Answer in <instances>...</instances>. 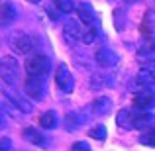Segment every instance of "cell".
Listing matches in <instances>:
<instances>
[{"mask_svg":"<svg viewBox=\"0 0 155 151\" xmlns=\"http://www.w3.org/2000/svg\"><path fill=\"white\" fill-rule=\"evenodd\" d=\"M43 77H34L28 75L26 83H24V90H26V96L31 100H41L43 98Z\"/></svg>","mask_w":155,"mask_h":151,"instance_id":"obj_5","label":"cell"},{"mask_svg":"<svg viewBox=\"0 0 155 151\" xmlns=\"http://www.w3.org/2000/svg\"><path fill=\"white\" fill-rule=\"evenodd\" d=\"M77 16H79V22L87 24V26H92L96 14H94V8L88 2H81L79 6H77Z\"/></svg>","mask_w":155,"mask_h":151,"instance_id":"obj_12","label":"cell"},{"mask_svg":"<svg viewBox=\"0 0 155 151\" xmlns=\"http://www.w3.org/2000/svg\"><path fill=\"white\" fill-rule=\"evenodd\" d=\"M137 80L141 84H147V87L155 84V65H143L137 71Z\"/></svg>","mask_w":155,"mask_h":151,"instance_id":"obj_15","label":"cell"},{"mask_svg":"<svg viewBox=\"0 0 155 151\" xmlns=\"http://www.w3.org/2000/svg\"><path fill=\"white\" fill-rule=\"evenodd\" d=\"M141 57H153L155 55V38H143L141 39V45L137 49Z\"/></svg>","mask_w":155,"mask_h":151,"instance_id":"obj_19","label":"cell"},{"mask_svg":"<svg viewBox=\"0 0 155 151\" xmlns=\"http://www.w3.org/2000/svg\"><path fill=\"white\" fill-rule=\"evenodd\" d=\"M18 75H20L18 61H16L14 57H10V55L2 57V61H0V77H2L4 84H6V87H10V84H16V80H18Z\"/></svg>","mask_w":155,"mask_h":151,"instance_id":"obj_1","label":"cell"},{"mask_svg":"<svg viewBox=\"0 0 155 151\" xmlns=\"http://www.w3.org/2000/svg\"><path fill=\"white\" fill-rule=\"evenodd\" d=\"M71 151H91V145H88L87 141H77L71 147Z\"/></svg>","mask_w":155,"mask_h":151,"instance_id":"obj_26","label":"cell"},{"mask_svg":"<svg viewBox=\"0 0 155 151\" xmlns=\"http://www.w3.org/2000/svg\"><path fill=\"white\" fill-rule=\"evenodd\" d=\"M153 104H155V94L149 88L137 90L136 94H134V106H136L137 110H149V108H153Z\"/></svg>","mask_w":155,"mask_h":151,"instance_id":"obj_9","label":"cell"},{"mask_svg":"<svg viewBox=\"0 0 155 151\" xmlns=\"http://www.w3.org/2000/svg\"><path fill=\"white\" fill-rule=\"evenodd\" d=\"M4 98L10 100L12 104H14L22 114H30V112H34V106H31V102H30V100H26L22 94H18L16 90H10V88H6V90H4Z\"/></svg>","mask_w":155,"mask_h":151,"instance_id":"obj_7","label":"cell"},{"mask_svg":"<svg viewBox=\"0 0 155 151\" xmlns=\"http://www.w3.org/2000/svg\"><path fill=\"white\" fill-rule=\"evenodd\" d=\"M140 31H141L143 38H153V34H155V14L151 10L145 12L143 20H141V26H140Z\"/></svg>","mask_w":155,"mask_h":151,"instance_id":"obj_13","label":"cell"},{"mask_svg":"<svg viewBox=\"0 0 155 151\" xmlns=\"http://www.w3.org/2000/svg\"><path fill=\"white\" fill-rule=\"evenodd\" d=\"M98 38V28H92V26H88V30L83 34V43H87V45H91L94 39Z\"/></svg>","mask_w":155,"mask_h":151,"instance_id":"obj_24","label":"cell"},{"mask_svg":"<svg viewBox=\"0 0 155 151\" xmlns=\"http://www.w3.org/2000/svg\"><path fill=\"white\" fill-rule=\"evenodd\" d=\"M122 18H126L124 12H122L120 8H116V10H114V26H116V30H118V31L124 28V26H122Z\"/></svg>","mask_w":155,"mask_h":151,"instance_id":"obj_25","label":"cell"},{"mask_svg":"<svg viewBox=\"0 0 155 151\" xmlns=\"http://www.w3.org/2000/svg\"><path fill=\"white\" fill-rule=\"evenodd\" d=\"M39 126H41L43 130H53L57 126V116L53 110H47V112H43L41 116H39Z\"/></svg>","mask_w":155,"mask_h":151,"instance_id":"obj_20","label":"cell"},{"mask_svg":"<svg viewBox=\"0 0 155 151\" xmlns=\"http://www.w3.org/2000/svg\"><path fill=\"white\" fill-rule=\"evenodd\" d=\"M28 2H30V4H39L41 0H28Z\"/></svg>","mask_w":155,"mask_h":151,"instance_id":"obj_28","label":"cell"},{"mask_svg":"<svg viewBox=\"0 0 155 151\" xmlns=\"http://www.w3.org/2000/svg\"><path fill=\"white\" fill-rule=\"evenodd\" d=\"M51 69V61L47 55H34L26 61V73L34 77H45Z\"/></svg>","mask_w":155,"mask_h":151,"instance_id":"obj_2","label":"cell"},{"mask_svg":"<svg viewBox=\"0 0 155 151\" xmlns=\"http://www.w3.org/2000/svg\"><path fill=\"white\" fill-rule=\"evenodd\" d=\"M63 122L69 132H77L81 128V124H83V116H79V112H69V114H65Z\"/></svg>","mask_w":155,"mask_h":151,"instance_id":"obj_18","label":"cell"},{"mask_svg":"<svg viewBox=\"0 0 155 151\" xmlns=\"http://www.w3.org/2000/svg\"><path fill=\"white\" fill-rule=\"evenodd\" d=\"M83 34H84V31L81 30L79 22H75V20H71V22H67L63 26V38H65V41H67L69 45L77 43L79 39L83 41Z\"/></svg>","mask_w":155,"mask_h":151,"instance_id":"obj_8","label":"cell"},{"mask_svg":"<svg viewBox=\"0 0 155 151\" xmlns=\"http://www.w3.org/2000/svg\"><path fill=\"white\" fill-rule=\"evenodd\" d=\"M16 14H18V12H16V8L12 6V2L6 0V2L2 4V12H0V24H2L4 28H8L16 20Z\"/></svg>","mask_w":155,"mask_h":151,"instance_id":"obj_16","label":"cell"},{"mask_svg":"<svg viewBox=\"0 0 155 151\" xmlns=\"http://www.w3.org/2000/svg\"><path fill=\"white\" fill-rule=\"evenodd\" d=\"M153 126V114L149 110H134V128L136 130H145Z\"/></svg>","mask_w":155,"mask_h":151,"instance_id":"obj_11","label":"cell"},{"mask_svg":"<svg viewBox=\"0 0 155 151\" xmlns=\"http://www.w3.org/2000/svg\"><path fill=\"white\" fill-rule=\"evenodd\" d=\"M22 136H24L26 141H30L31 145H38V147H41V149H45L47 145H49V143H47V137L43 136L39 130H35V128H26L22 132Z\"/></svg>","mask_w":155,"mask_h":151,"instance_id":"obj_10","label":"cell"},{"mask_svg":"<svg viewBox=\"0 0 155 151\" xmlns=\"http://www.w3.org/2000/svg\"><path fill=\"white\" fill-rule=\"evenodd\" d=\"M51 2L57 6V10H59L61 14H69V12L75 10V4H73V0H51Z\"/></svg>","mask_w":155,"mask_h":151,"instance_id":"obj_22","label":"cell"},{"mask_svg":"<svg viewBox=\"0 0 155 151\" xmlns=\"http://www.w3.org/2000/svg\"><path fill=\"white\" fill-rule=\"evenodd\" d=\"M94 59L96 63L100 65V67L104 69H114L118 63H120V57H118V53L114 49H110V47H98V49L94 51Z\"/></svg>","mask_w":155,"mask_h":151,"instance_id":"obj_6","label":"cell"},{"mask_svg":"<svg viewBox=\"0 0 155 151\" xmlns=\"http://www.w3.org/2000/svg\"><path fill=\"white\" fill-rule=\"evenodd\" d=\"M12 147V141L8 140V137H2V140H0V151H8Z\"/></svg>","mask_w":155,"mask_h":151,"instance_id":"obj_27","label":"cell"},{"mask_svg":"<svg viewBox=\"0 0 155 151\" xmlns=\"http://www.w3.org/2000/svg\"><path fill=\"white\" fill-rule=\"evenodd\" d=\"M116 122H118V126H120V128L132 130L134 128V110H130V108L120 110V112H118V116H116Z\"/></svg>","mask_w":155,"mask_h":151,"instance_id":"obj_17","label":"cell"},{"mask_svg":"<svg viewBox=\"0 0 155 151\" xmlns=\"http://www.w3.org/2000/svg\"><path fill=\"white\" fill-rule=\"evenodd\" d=\"M140 141L141 145H147V147H155V128H151V130H147V132H143L140 136Z\"/></svg>","mask_w":155,"mask_h":151,"instance_id":"obj_21","label":"cell"},{"mask_svg":"<svg viewBox=\"0 0 155 151\" xmlns=\"http://www.w3.org/2000/svg\"><path fill=\"white\" fill-rule=\"evenodd\" d=\"M88 136H91L92 140H96V141H104L106 140V128L102 124H98V126H94V128L88 132Z\"/></svg>","mask_w":155,"mask_h":151,"instance_id":"obj_23","label":"cell"},{"mask_svg":"<svg viewBox=\"0 0 155 151\" xmlns=\"http://www.w3.org/2000/svg\"><path fill=\"white\" fill-rule=\"evenodd\" d=\"M10 47L16 55H28L34 49V38L28 35L26 31H16L10 38Z\"/></svg>","mask_w":155,"mask_h":151,"instance_id":"obj_3","label":"cell"},{"mask_svg":"<svg viewBox=\"0 0 155 151\" xmlns=\"http://www.w3.org/2000/svg\"><path fill=\"white\" fill-rule=\"evenodd\" d=\"M124 2H128V4H134V2H137V0H124Z\"/></svg>","mask_w":155,"mask_h":151,"instance_id":"obj_29","label":"cell"},{"mask_svg":"<svg viewBox=\"0 0 155 151\" xmlns=\"http://www.w3.org/2000/svg\"><path fill=\"white\" fill-rule=\"evenodd\" d=\"M55 84L57 88H59L63 94H69V92H73V88H75V79H73L71 71H69L67 65H59L55 71Z\"/></svg>","mask_w":155,"mask_h":151,"instance_id":"obj_4","label":"cell"},{"mask_svg":"<svg viewBox=\"0 0 155 151\" xmlns=\"http://www.w3.org/2000/svg\"><path fill=\"white\" fill-rule=\"evenodd\" d=\"M91 108L96 116H106V114H110V110H112V100H110L108 96H98V98H94V102L91 104Z\"/></svg>","mask_w":155,"mask_h":151,"instance_id":"obj_14","label":"cell"}]
</instances>
